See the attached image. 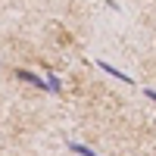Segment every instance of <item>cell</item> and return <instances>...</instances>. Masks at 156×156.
Segmentation results:
<instances>
[{"label": "cell", "instance_id": "obj_5", "mask_svg": "<svg viewBox=\"0 0 156 156\" xmlns=\"http://www.w3.org/2000/svg\"><path fill=\"white\" fill-rule=\"evenodd\" d=\"M144 94H147V97H150V100H156V90H144Z\"/></svg>", "mask_w": 156, "mask_h": 156}, {"label": "cell", "instance_id": "obj_2", "mask_svg": "<svg viewBox=\"0 0 156 156\" xmlns=\"http://www.w3.org/2000/svg\"><path fill=\"white\" fill-rule=\"evenodd\" d=\"M94 66H100V69L106 72V75H112V78H119V81H125V84H134V78H131V75H125L122 69H115V66H109V62H103V59H97Z\"/></svg>", "mask_w": 156, "mask_h": 156}, {"label": "cell", "instance_id": "obj_1", "mask_svg": "<svg viewBox=\"0 0 156 156\" xmlns=\"http://www.w3.org/2000/svg\"><path fill=\"white\" fill-rule=\"evenodd\" d=\"M16 78H22V81H28V84H34L37 90H50V84H47V78H41L37 72H28V69H16Z\"/></svg>", "mask_w": 156, "mask_h": 156}, {"label": "cell", "instance_id": "obj_4", "mask_svg": "<svg viewBox=\"0 0 156 156\" xmlns=\"http://www.w3.org/2000/svg\"><path fill=\"white\" fill-rule=\"evenodd\" d=\"M47 84H50V94H59V90H62V81H59L53 72H47Z\"/></svg>", "mask_w": 156, "mask_h": 156}, {"label": "cell", "instance_id": "obj_3", "mask_svg": "<svg viewBox=\"0 0 156 156\" xmlns=\"http://www.w3.org/2000/svg\"><path fill=\"white\" fill-rule=\"evenodd\" d=\"M69 150H72V153H78V156H100V153H94L90 147H84V144H78V140H72V144H69Z\"/></svg>", "mask_w": 156, "mask_h": 156}]
</instances>
